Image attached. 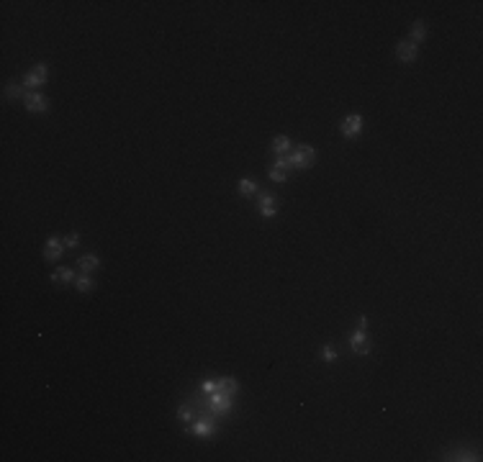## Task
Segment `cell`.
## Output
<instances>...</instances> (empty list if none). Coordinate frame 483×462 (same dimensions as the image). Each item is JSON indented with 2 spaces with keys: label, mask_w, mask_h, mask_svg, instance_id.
<instances>
[{
  "label": "cell",
  "mask_w": 483,
  "mask_h": 462,
  "mask_svg": "<svg viewBox=\"0 0 483 462\" xmlns=\"http://www.w3.org/2000/svg\"><path fill=\"white\" fill-rule=\"evenodd\" d=\"M21 95H23V87L18 85V83H11V85L5 87V98L13 100V98H21Z\"/></svg>",
  "instance_id": "cell-20"
},
{
  "label": "cell",
  "mask_w": 483,
  "mask_h": 462,
  "mask_svg": "<svg viewBox=\"0 0 483 462\" xmlns=\"http://www.w3.org/2000/svg\"><path fill=\"white\" fill-rule=\"evenodd\" d=\"M52 280H54V283H59V285H67V283H72V280H75V273L69 267H57L54 273H52Z\"/></svg>",
  "instance_id": "cell-11"
},
{
  "label": "cell",
  "mask_w": 483,
  "mask_h": 462,
  "mask_svg": "<svg viewBox=\"0 0 483 462\" xmlns=\"http://www.w3.org/2000/svg\"><path fill=\"white\" fill-rule=\"evenodd\" d=\"M314 159H316V152L311 144H301L296 152H288V162L293 169H308L314 165Z\"/></svg>",
  "instance_id": "cell-1"
},
{
  "label": "cell",
  "mask_w": 483,
  "mask_h": 462,
  "mask_svg": "<svg viewBox=\"0 0 483 462\" xmlns=\"http://www.w3.org/2000/svg\"><path fill=\"white\" fill-rule=\"evenodd\" d=\"M445 460H481L478 452H465V449H458V452H450Z\"/></svg>",
  "instance_id": "cell-17"
},
{
  "label": "cell",
  "mask_w": 483,
  "mask_h": 462,
  "mask_svg": "<svg viewBox=\"0 0 483 462\" xmlns=\"http://www.w3.org/2000/svg\"><path fill=\"white\" fill-rule=\"evenodd\" d=\"M319 357L324 359V362H334V359H337V352H334V347H321Z\"/></svg>",
  "instance_id": "cell-21"
},
{
  "label": "cell",
  "mask_w": 483,
  "mask_h": 462,
  "mask_svg": "<svg viewBox=\"0 0 483 462\" xmlns=\"http://www.w3.org/2000/svg\"><path fill=\"white\" fill-rule=\"evenodd\" d=\"M396 57L401 59V62H414L417 59V44H411V42H398V46H396Z\"/></svg>",
  "instance_id": "cell-9"
},
{
  "label": "cell",
  "mask_w": 483,
  "mask_h": 462,
  "mask_svg": "<svg viewBox=\"0 0 483 462\" xmlns=\"http://www.w3.org/2000/svg\"><path fill=\"white\" fill-rule=\"evenodd\" d=\"M214 390H216V383H214V380H208V383H203V393H214Z\"/></svg>",
  "instance_id": "cell-25"
},
{
  "label": "cell",
  "mask_w": 483,
  "mask_h": 462,
  "mask_svg": "<svg viewBox=\"0 0 483 462\" xmlns=\"http://www.w3.org/2000/svg\"><path fill=\"white\" fill-rule=\"evenodd\" d=\"M216 390H221V393H226V396H234L239 390V383L234 378H224V380H219L216 383Z\"/></svg>",
  "instance_id": "cell-12"
},
{
  "label": "cell",
  "mask_w": 483,
  "mask_h": 462,
  "mask_svg": "<svg viewBox=\"0 0 483 462\" xmlns=\"http://www.w3.org/2000/svg\"><path fill=\"white\" fill-rule=\"evenodd\" d=\"M80 244V234H69L67 239H65V247H69V249H75Z\"/></svg>",
  "instance_id": "cell-24"
},
{
  "label": "cell",
  "mask_w": 483,
  "mask_h": 462,
  "mask_svg": "<svg viewBox=\"0 0 483 462\" xmlns=\"http://www.w3.org/2000/svg\"><path fill=\"white\" fill-rule=\"evenodd\" d=\"M285 177H288L285 169L278 167V165H273V169H270V180H273V183H285Z\"/></svg>",
  "instance_id": "cell-19"
},
{
  "label": "cell",
  "mask_w": 483,
  "mask_h": 462,
  "mask_svg": "<svg viewBox=\"0 0 483 462\" xmlns=\"http://www.w3.org/2000/svg\"><path fill=\"white\" fill-rule=\"evenodd\" d=\"M350 347H352V352L360 355V357L370 355V341H368V334H365V331H362V329H355V331H352Z\"/></svg>",
  "instance_id": "cell-5"
},
{
  "label": "cell",
  "mask_w": 483,
  "mask_h": 462,
  "mask_svg": "<svg viewBox=\"0 0 483 462\" xmlns=\"http://www.w3.org/2000/svg\"><path fill=\"white\" fill-rule=\"evenodd\" d=\"M427 39V23L424 21H414V26H411V44H421Z\"/></svg>",
  "instance_id": "cell-10"
},
{
  "label": "cell",
  "mask_w": 483,
  "mask_h": 462,
  "mask_svg": "<svg viewBox=\"0 0 483 462\" xmlns=\"http://www.w3.org/2000/svg\"><path fill=\"white\" fill-rule=\"evenodd\" d=\"M208 408L214 411L216 416L226 414V411L231 408V396L221 393V390H214V393H211V398H208Z\"/></svg>",
  "instance_id": "cell-6"
},
{
  "label": "cell",
  "mask_w": 483,
  "mask_h": 462,
  "mask_svg": "<svg viewBox=\"0 0 483 462\" xmlns=\"http://www.w3.org/2000/svg\"><path fill=\"white\" fill-rule=\"evenodd\" d=\"M23 103H26V108L31 110V113H46V108H49L46 95H42L39 90H31V93H26V95H23Z\"/></svg>",
  "instance_id": "cell-4"
},
{
  "label": "cell",
  "mask_w": 483,
  "mask_h": 462,
  "mask_svg": "<svg viewBox=\"0 0 483 462\" xmlns=\"http://www.w3.org/2000/svg\"><path fill=\"white\" fill-rule=\"evenodd\" d=\"M357 329H362V331L368 329V318H365V316H360V321H357Z\"/></svg>",
  "instance_id": "cell-26"
},
{
  "label": "cell",
  "mask_w": 483,
  "mask_h": 462,
  "mask_svg": "<svg viewBox=\"0 0 483 462\" xmlns=\"http://www.w3.org/2000/svg\"><path fill=\"white\" fill-rule=\"evenodd\" d=\"M239 193L242 195H255L257 193V183H255V180H249V177H244V180H239Z\"/></svg>",
  "instance_id": "cell-15"
},
{
  "label": "cell",
  "mask_w": 483,
  "mask_h": 462,
  "mask_svg": "<svg viewBox=\"0 0 483 462\" xmlns=\"http://www.w3.org/2000/svg\"><path fill=\"white\" fill-rule=\"evenodd\" d=\"M362 126H365L362 116L360 113H352V116H347L345 121H342V136H345V139H355V136L362 134Z\"/></svg>",
  "instance_id": "cell-3"
},
{
  "label": "cell",
  "mask_w": 483,
  "mask_h": 462,
  "mask_svg": "<svg viewBox=\"0 0 483 462\" xmlns=\"http://www.w3.org/2000/svg\"><path fill=\"white\" fill-rule=\"evenodd\" d=\"M44 83H46V64H36L34 72H28L23 80L26 87H42Z\"/></svg>",
  "instance_id": "cell-8"
},
{
  "label": "cell",
  "mask_w": 483,
  "mask_h": 462,
  "mask_svg": "<svg viewBox=\"0 0 483 462\" xmlns=\"http://www.w3.org/2000/svg\"><path fill=\"white\" fill-rule=\"evenodd\" d=\"M95 288V283H93V277L90 275H80L77 277V290L80 293H88V290H93Z\"/></svg>",
  "instance_id": "cell-18"
},
{
  "label": "cell",
  "mask_w": 483,
  "mask_h": 462,
  "mask_svg": "<svg viewBox=\"0 0 483 462\" xmlns=\"http://www.w3.org/2000/svg\"><path fill=\"white\" fill-rule=\"evenodd\" d=\"M265 206H275V198L270 195V193H263V195H260V208H265Z\"/></svg>",
  "instance_id": "cell-22"
},
{
  "label": "cell",
  "mask_w": 483,
  "mask_h": 462,
  "mask_svg": "<svg viewBox=\"0 0 483 462\" xmlns=\"http://www.w3.org/2000/svg\"><path fill=\"white\" fill-rule=\"evenodd\" d=\"M273 152H275L278 157L288 154V152H290V139H288V136H275V139H273Z\"/></svg>",
  "instance_id": "cell-13"
},
{
  "label": "cell",
  "mask_w": 483,
  "mask_h": 462,
  "mask_svg": "<svg viewBox=\"0 0 483 462\" xmlns=\"http://www.w3.org/2000/svg\"><path fill=\"white\" fill-rule=\"evenodd\" d=\"M196 434L198 437H203V439H211L214 437V431H216V414L208 408V414H200V419H198V424H196Z\"/></svg>",
  "instance_id": "cell-2"
},
{
  "label": "cell",
  "mask_w": 483,
  "mask_h": 462,
  "mask_svg": "<svg viewBox=\"0 0 483 462\" xmlns=\"http://www.w3.org/2000/svg\"><path fill=\"white\" fill-rule=\"evenodd\" d=\"M177 416L183 419V421H190L193 416H200V414L196 411V406H193V403H183V406L177 408Z\"/></svg>",
  "instance_id": "cell-16"
},
{
  "label": "cell",
  "mask_w": 483,
  "mask_h": 462,
  "mask_svg": "<svg viewBox=\"0 0 483 462\" xmlns=\"http://www.w3.org/2000/svg\"><path fill=\"white\" fill-rule=\"evenodd\" d=\"M62 254H65V242L62 239H57V236H49L46 247H44V259L46 262H57Z\"/></svg>",
  "instance_id": "cell-7"
},
{
  "label": "cell",
  "mask_w": 483,
  "mask_h": 462,
  "mask_svg": "<svg viewBox=\"0 0 483 462\" xmlns=\"http://www.w3.org/2000/svg\"><path fill=\"white\" fill-rule=\"evenodd\" d=\"M98 267H100V259L98 257H93V254L80 257V270H83V273H93V270H98Z\"/></svg>",
  "instance_id": "cell-14"
},
{
  "label": "cell",
  "mask_w": 483,
  "mask_h": 462,
  "mask_svg": "<svg viewBox=\"0 0 483 462\" xmlns=\"http://www.w3.org/2000/svg\"><path fill=\"white\" fill-rule=\"evenodd\" d=\"M278 213V208L275 206H265V208H260V216H263V218H273Z\"/></svg>",
  "instance_id": "cell-23"
}]
</instances>
